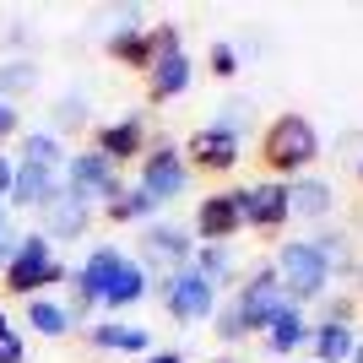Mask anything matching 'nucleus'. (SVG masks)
<instances>
[{
	"label": "nucleus",
	"instance_id": "nucleus-16",
	"mask_svg": "<svg viewBox=\"0 0 363 363\" xmlns=\"http://www.w3.org/2000/svg\"><path fill=\"white\" fill-rule=\"evenodd\" d=\"M82 331H87V347H92V352H125V358H147V352H152L147 325H125V320H92V325H82Z\"/></svg>",
	"mask_w": 363,
	"mask_h": 363
},
{
	"label": "nucleus",
	"instance_id": "nucleus-18",
	"mask_svg": "<svg viewBox=\"0 0 363 363\" xmlns=\"http://www.w3.org/2000/svg\"><path fill=\"white\" fill-rule=\"evenodd\" d=\"M190 266H196V272L206 277V282H212V293H217V298L239 288V255H233V244H196Z\"/></svg>",
	"mask_w": 363,
	"mask_h": 363
},
{
	"label": "nucleus",
	"instance_id": "nucleus-30",
	"mask_svg": "<svg viewBox=\"0 0 363 363\" xmlns=\"http://www.w3.org/2000/svg\"><path fill=\"white\" fill-rule=\"evenodd\" d=\"M147 49H152V65L168 60V55H184V33H179V22H147Z\"/></svg>",
	"mask_w": 363,
	"mask_h": 363
},
{
	"label": "nucleus",
	"instance_id": "nucleus-43",
	"mask_svg": "<svg viewBox=\"0 0 363 363\" xmlns=\"http://www.w3.org/2000/svg\"><path fill=\"white\" fill-rule=\"evenodd\" d=\"M358 184H363V157H358Z\"/></svg>",
	"mask_w": 363,
	"mask_h": 363
},
{
	"label": "nucleus",
	"instance_id": "nucleus-4",
	"mask_svg": "<svg viewBox=\"0 0 363 363\" xmlns=\"http://www.w3.org/2000/svg\"><path fill=\"white\" fill-rule=\"evenodd\" d=\"M120 260H125V250L120 244H92L87 250V260L82 266H71V320L76 325H92L98 320V309H104V293H108V282H114V272H120Z\"/></svg>",
	"mask_w": 363,
	"mask_h": 363
},
{
	"label": "nucleus",
	"instance_id": "nucleus-36",
	"mask_svg": "<svg viewBox=\"0 0 363 363\" xmlns=\"http://www.w3.org/2000/svg\"><path fill=\"white\" fill-rule=\"evenodd\" d=\"M0 363H28V342H22V331H0Z\"/></svg>",
	"mask_w": 363,
	"mask_h": 363
},
{
	"label": "nucleus",
	"instance_id": "nucleus-7",
	"mask_svg": "<svg viewBox=\"0 0 363 363\" xmlns=\"http://www.w3.org/2000/svg\"><path fill=\"white\" fill-rule=\"evenodd\" d=\"M152 293L163 298L168 320H179V325H206L217 315V293L196 266H174V272L152 277Z\"/></svg>",
	"mask_w": 363,
	"mask_h": 363
},
{
	"label": "nucleus",
	"instance_id": "nucleus-25",
	"mask_svg": "<svg viewBox=\"0 0 363 363\" xmlns=\"http://www.w3.org/2000/svg\"><path fill=\"white\" fill-rule=\"evenodd\" d=\"M104 49H108V60H114V65H125V71H136V76H147V71H152L147 28H114V33L104 38Z\"/></svg>",
	"mask_w": 363,
	"mask_h": 363
},
{
	"label": "nucleus",
	"instance_id": "nucleus-41",
	"mask_svg": "<svg viewBox=\"0 0 363 363\" xmlns=\"http://www.w3.org/2000/svg\"><path fill=\"white\" fill-rule=\"evenodd\" d=\"M347 363H363V336H358V347H352V358Z\"/></svg>",
	"mask_w": 363,
	"mask_h": 363
},
{
	"label": "nucleus",
	"instance_id": "nucleus-20",
	"mask_svg": "<svg viewBox=\"0 0 363 363\" xmlns=\"http://www.w3.org/2000/svg\"><path fill=\"white\" fill-rule=\"evenodd\" d=\"M152 293V277H147V266H141L136 255H125L120 260V272H114V282H108V293H104V309H108V320L120 315V309H130V303H141Z\"/></svg>",
	"mask_w": 363,
	"mask_h": 363
},
{
	"label": "nucleus",
	"instance_id": "nucleus-6",
	"mask_svg": "<svg viewBox=\"0 0 363 363\" xmlns=\"http://www.w3.org/2000/svg\"><path fill=\"white\" fill-rule=\"evenodd\" d=\"M228 298L239 303V315H244V331L250 336H266L277 325V320L288 315V309H298V303L282 293V282H277V272H272V260H260L255 272L244 277L239 288L228 293Z\"/></svg>",
	"mask_w": 363,
	"mask_h": 363
},
{
	"label": "nucleus",
	"instance_id": "nucleus-28",
	"mask_svg": "<svg viewBox=\"0 0 363 363\" xmlns=\"http://www.w3.org/2000/svg\"><path fill=\"white\" fill-rule=\"evenodd\" d=\"M212 336L223 342V347H239V342H250V331H244V315H239V303H233V298H217Z\"/></svg>",
	"mask_w": 363,
	"mask_h": 363
},
{
	"label": "nucleus",
	"instance_id": "nucleus-9",
	"mask_svg": "<svg viewBox=\"0 0 363 363\" xmlns=\"http://www.w3.org/2000/svg\"><path fill=\"white\" fill-rule=\"evenodd\" d=\"M184 163H190V174H233L244 157V136H233V130H223V125H196L190 136L179 141Z\"/></svg>",
	"mask_w": 363,
	"mask_h": 363
},
{
	"label": "nucleus",
	"instance_id": "nucleus-40",
	"mask_svg": "<svg viewBox=\"0 0 363 363\" xmlns=\"http://www.w3.org/2000/svg\"><path fill=\"white\" fill-rule=\"evenodd\" d=\"M0 331H11V315H6V303H0Z\"/></svg>",
	"mask_w": 363,
	"mask_h": 363
},
{
	"label": "nucleus",
	"instance_id": "nucleus-8",
	"mask_svg": "<svg viewBox=\"0 0 363 363\" xmlns=\"http://www.w3.org/2000/svg\"><path fill=\"white\" fill-rule=\"evenodd\" d=\"M60 184H65V196L87 201V206H104V201H114V196L125 190V174H120L114 163H108L104 152L82 147V152H71V157H65Z\"/></svg>",
	"mask_w": 363,
	"mask_h": 363
},
{
	"label": "nucleus",
	"instance_id": "nucleus-44",
	"mask_svg": "<svg viewBox=\"0 0 363 363\" xmlns=\"http://www.w3.org/2000/svg\"><path fill=\"white\" fill-rule=\"evenodd\" d=\"M217 363H233V358H217Z\"/></svg>",
	"mask_w": 363,
	"mask_h": 363
},
{
	"label": "nucleus",
	"instance_id": "nucleus-37",
	"mask_svg": "<svg viewBox=\"0 0 363 363\" xmlns=\"http://www.w3.org/2000/svg\"><path fill=\"white\" fill-rule=\"evenodd\" d=\"M11 179H16V157H11V152H0V206L11 201Z\"/></svg>",
	"mask_w": 363,
	"mask_h": 363
},
{
	"label": "nucleus",
	"instance_id": "nucleus-19",
	"mask_svg": "<svg viewBox=\"0 0 363 363\" xmlns=\"http://www.w3.org/2000/svg\"><path fill=\"white\" fill-rule=\"evenodd\" d=\"M288 201H293V217H303V223H325V217L336 212V190H331V179H320V174L293 179Z\"/></svg>",
	"mask_w": 363,
	"mask_h": 363
},
{
	"label": "nucleus",
	"instance_id": "nucleus-12",
	"mask_svg": "<svg viewBox=\"0 0 363 363\" xmlns=\"http://www.w3.org/2000/svg\"><path fill=\"white\" fill-rule=\"evenodd\" d=\"M239 212H244V228H255V233H282V228L293 223L288 184H282V179L239 184Z\"/></svg>",
	"mask_w": 363,
	"mask_h": 363
},
{
	"label": "nucleus",
	"instance_id": "nucleus-31",
	"mask_svg": "<svg viewBox=\"0 0 363 363\" xmlns=\"http://www.w3.org/2000/svg\"><path fill=\"white\" fill-rule=\"evenodd\" d=\"M76 125H87V98H82V92H65L60 104H55V125H49V130L60 136V130H76Z\"/></svg>",
	"mask_w": 363,
	"mask_h": 363
},
{
	"label": "nucleus",
	"instance_id": "nucleus-42",
	"mask_svg": "<svg viewBox=\"0 0 363 363\" xmlns=\"http://www.w3.org/2000/svg\"><path fill=\"white\" fill-rule=\"evenodd\" d=\"M6 233H11V228H6V206H0V239H6Z\"/></svg>",
	"mask_w": 363,
	"mask_h": 363
},
{
	"label": "nucleus",
	"instance_id": "nucleus-24",
	"mask_svg": "<svg viewBox=\"0 0 363 363\" xmlns=\"http://www.w3.org/2000/svg\"><path fill=\"white\" fill-rule=\"evenodd\" d=\"M28 331L44 336V342H60V336L76 331L71 309H65L60 298H49V293H38V298H28Z\"/></svg>",
	"mask_w": 363,
	"mask_h": 363
},
{
	"label": "nucleus",
	"instance_id": "nucleus-2",
	"mask_svg": "<svg viewBox=\"0 0 363 363\" xmlns=\"http://www.w3.org/2000/svg\"><path fill=\"white\" fill-rule=\"evenodd\" d=\"M60 282H71V266L60 260V250L33 228V233H16V255H11V266L0 272V288L11 293V298H38V293H49V288H60Z\"/></svg>",
	"mask_w": 363,
	"mask_h": 363
},
{
	"label": "nucleus",
	"instance_id": "nucleus-32",
	"mask_svg": "<svg viewBox=\"0 0 363 363\" xmlns=\"http://www.w3.org/2000/svg\"><path fill=\"white\" fill-rule=\"evenodd\" d=\"M206 71H212L217 82H233V76H239V49L228 44V38H217V44L206 49Z\"/></svg>",
	"mask_w": 363,
	"mask_h": 363
},
{
	"label": "nucleus",
	"instance_id": "nucleus-35",
	"mask_svg": "<svg viewBox=\"0 0 363 363\" xmlns=\"http://www.w3.org/2000/svg\"><path fill=\"white\" fill-rule=\"evenodd\" d=\"M16 136H22V108L0 98V152H6V141H16Z\"/></svg>",
	"mask_w": 363,
	"mask_h": 363
},
{
	"label": "nucleus",
	"instance_id": "nucleus-34",
	"mask_svg": "<svg viewBox=\"0 0 363 363\" xmlns=\"http://www.w3.org/2000/svg\"><path fill=\"white\" fill-rule=\"evenodd\" d=\"M352 315H358V298H342V293H325V298H320V320H347L352 325Z\"/></svg>",
	"mask_w": 363,
	"mask_h": 363
},
{
	"label": "nucleus",
	"instance_id": "nucleus-5",
	"mask_svg": "<svg viewBox=\"0 0 363 363\" xmlns=\"http://www.w3.org/2000/svg\"><path fill=\"white\" fill-rule=\"evenodd\" d=\"M190 163H184V152L174 136H152L147 152H141V163H136V190H147L157 206H168V201H179L184 190H190Z\"/></svg>",
	"mask_w": 363,
	"mask_h": 363
},
{
	"label": "nucleus",
	"instance_id": "nucleus-14",
	"mask_svg": "<svg viewBox=\"0 0 363 363\" xmlns=\"http://www.w3.org/2000/svg\"><path fill=\"white\" fill-rule=\"evenodd\" d=\"M92 217H98V206H87V201H76V196H55L38 212V233H44L49 244H65V239H87V228H92Z\"/></svg>",
	"mask_w": 363,
	"mask_h": 363
},
{
	"label": "nucleus",
	"instance_id": "nucleus-26",
	"mask_svg": "<svg viewBox=\"0 0 363 363\" xmlns=\"http://www.w3.org/2000/svg\"><path fill=\"white\" fill-rule=\"evenodd\" d=\"M65 136L55 130H22L16 136V163H38V168H65Z\"/></svg>",
	"mask_w": 363,
	"mask_h": 363
},
{
	"label": "nucleus",
	"instance_id": "nucleus-10",
	"mask_svg": "<svg viewBox=\"0 0 363 363\" xmlns=\"http://www.w3.org/2000/svg\"><path fill=\"white\" fill-rule=\"evenodd\" d=\"M190 255H196V233L179 223H147L141 228V244H136V260L147 266V277H163L174 272V266H190Z\"/></svg>",
	"mask_w": 363,
	"mask_h": 363
},
{
	"label": "nucleus",
	"instance_id": "nucleus-38",
	"mask_svg": "<svg viewBox=\"0 0 363 363\" xmlns=\"http://www.w3.org/2000/svg\"><path fill=\"white\" fill-rule=\"evenodd\" d=\"M136 363H184V352L179 347H152L147 358H136Z\"/></svg>",
	"mask_w": 363,
	"mask_h": 363
},
{
	"label": "nucleus",
	"instance_id": "nucleus-21",
	"mask_svg": "<svg viewBox=\"0 0 363 363\" xmlns=\"http://www.w3.org/2000/svg\"><path fill=\"white\" fill-rule=\"evenodd\" d=\"M309 336H315V320L303 315V309H288V315L277 320L260 342H266V352H272V358H293V352H309Z\"/></svg>",
	"mask_w": 363,
	"mask_h": 363
},
{
	"label": "nucleus",
	"instance_id": "nucleus-29",
	"mask_svg": "<svg viewBox=\"0 0 363 363\" xmlns=\"http://www.w3.org/2000/svg\"><path fill=\"white\" fill-rule=\"evenodd\" d=\"M315 250L325 255L331 277H347L352 266H358V260H352V244H347V233H331V228H325V233H315Z\"/></svg>",
	"mask_w": 363,
	"mask_h": 363
},
{
	"label": "nucleus",
	"instance_id": "nucleus-27",
	"mask_svg": "<svg viewBox=\"0 0 363 363\" xmlns=\"http://www.w3.org/2000/svg\"><path fill=\"white\" fill-rule=\"evenodd\" d=\"M38 87V65L33 60H0V98L6 104H16L22 92H33Z\"/></svg>",
	"mask_w": 363,
	"mask_h": 363
},
{
	"label": "nucleus",
	"instance_id": "nucleus-3",
	"mask_svg": "<svg viewBox=\"0 0 363 363\" xmlns=\"http://www.w3.org/2000/svg\"><path fill=\"white\" fill-rule=\"evenodd\" d=\"M272 272H277L282 293H288L298 309H309V303H320L331 293V266H325V255L315 250V239H282L277 255H272Z\"/></svg>",
	"mask_w": 363,
	"mask_h": 363
},
{
	"label": "nucleus",
	"instance_id": "nucleus-23",
	"mask_svg": "<svg viewBox=\"0 0 363 363\" xmlns=\"http://www.w3.org/2000/svg\"><path fill=\"white\" fill-rule=\"evenodd\" d=\"M157 212H163V206H157L147 190H136V184H125L114 201H104V217L114 228H147V223H157Z\"/></svg>",
	"mask_w": 363,
	"mask_h": 363
},
{
	"label": "nucleus",
	"instance_id": "nucleus-13",
	"mask_svg": "<svg viewBox=\"0 0 363 363\" xmlns=\"http://www.w3.org/2000/svg\"><path fill=\"white\" fill-rule=\"evenodd\" d=\"M196 244H233L244 233V212H239V184H223L212 196H201L196 206Z\"/></svg>",
	"mask_w": 363,
	"mask_h": 363
},
{
	"label": "nucleus",
	"instance_id": "nucleus-17",
	"mask_svg": "<svg viewBox=\"0 0 363 363\" xmlns=\"http://www.w3.org/2000/svg\"><path fill=\"white\" fill-rule=\"evenodd\" d=\"M141 82H147V104H174V98H184V92L196 87V60L190 55H168Z\"/></svg>",
	"mask_w": 363,
	"mask_h": 363
},
{
	"label": "nucleus",
	"instance_id": "nucleus-22",
	"mask_svg": "<svg viewBox=\"0 0 363 363\" xmlns=\"http://www.w3.org/2000/svg\"><path fill=\"white\" fill-rule=\"evenodd\" d=\"M352 347H358V325H347V320H315L309 352H315L320 363H347Z\"/></svg>",
	"mask_w": 363,
	"mask_h": 363
},
{
	"label": "nucleus",
	"instance_id": "nucleus-1",
	"mask_svg": "<svg viewBox=\"0 0 363 363\" xmlns=\"http://www.w3.org/2000/svg\"><path fill=\"white\" fill-rule=\"evenodd\" d=\"M320 152H325L320 147V125L309 114H298V108H282V114H272L260 125V163L272 168V179H282V184L303 179L320 163Z\"/></svg>",
	"mask_w": 363,
	"mask_h": 363
},
{
	"label": "nucleus",
	"instance_id": "nucleus-11",
	"mask_svg": "<svg viewBox=\"0 0 363 363\" xmlns=\"http://www.w3.org/2000/svg\"><path fill=\"white\" fill-rule=\"evenodd\" d=\"M147 141H152V120L147 114H120V120H104L98 130H92V152H104L120 174L141 163Z\"/></svg>",
	"mask_w": 363,
	"mask_h": 363
},
{
	"label": "nucleus",
	"instance_id": "nucleus-33",
	"mask_svg": "<svg viewBox=\"0 0 363 363\" xmlns=\"http://www.w3.org/2000/svg\"><path fill=\"white\" fill-rule=\"evenodd\" d=\"M244 120H250V98H228V104H217V120L223 130H233V136H244Z\"/></svg>",
	"mask_w": 363,
	"mask_h": 363
},
{
	"label": "nucleus",
	"instance_id": "nucleus-39",
	"mask_svg": "<svg viewBox=\"0 0 363 363\" xmlns=\"http://www.w3.org/2000/svg\"><path fill=\"white\" fill-rule=\"evenodd\" d=\"M11 255H16V233H6V239H0V272L11 266Z\"/></svg>",
	"mask_w": 363,
	"mask_h": 363
},
{
	"label": "nucleus",
	"instance_id": "nucleus-15",
	"mask_svg": "<svg viewBox=\"0 0 363 363\" xmlns=\"http://www.w3.org/2000/svg\"><path fill=\"white\" fill-rule=\"evenodd\" d=\"M60 190H65V184H60V168L16 163V179H11V201H6V212H11V206H22V212H44Z\"/></svg>",
	"mask_w": 363,
	"mask_h": 363
}]
</instances>
